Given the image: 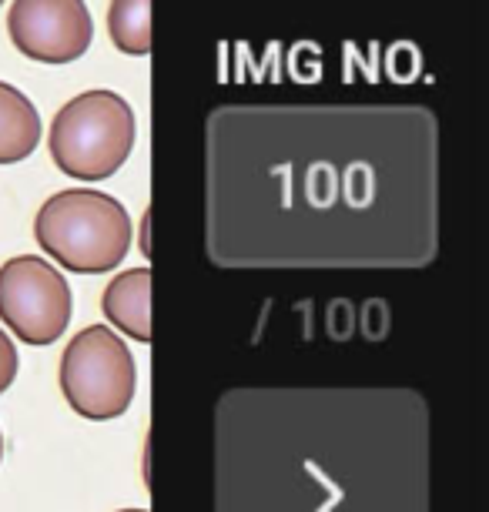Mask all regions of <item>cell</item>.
<instances>
[{"label": "cell", "mask_w": 489, "mask_h": 512, "mask_svg": "<svg viewBox=\"0 0 489 512\" xmlns=\"http://www.w3.org/2000/svg\"><path fill=\"white\" fill-rule=\"evenodd\" d=\"M121 512H148V509H121Z\"/></svg>", "instance_id": "4fadbf2b"}, {"label": "cell", "mask_w": 489, "mask_h": 512, "mask_svg": "<svg viewBox=\"0 0 489 512\" xmlns=\"http://www.w3.org/2000/svg\"><path fill=\"white\" fill-rule=\"evenodd\" d=\"M205 248L225 272H406L439 251L426 104H222L205 121Z\"/></svg>", "instance_id": "6da1fadb"}, {"label": "cell", "mask_w": 489, "mask_h": 512, "mask_svg": "<svg viewBox=\"0 0 489 512\" xmlns=\"http://www.w3.org/2000/svg\"><path fill=\"white\" fill-rule=\"evenodd\" d=\"M215 512H429L426 399L228 389L215 405Z\"/></svg>", "instance_id": "7a4b0ae2"}, {"label": "cell", "mask_w": 489, "mask_h": 512, "mask_svg": "<svg viewBox=\"0 0 489 512\" xmlns=\"http://www.w3.org/2000/svg\"><path fill=\"white\" fill-rule=\"evenodd\" d=\"M34 238L57 265L78 275L114 272L131 248V218L104 191L67 188L41 205Z\"/></svg>", "instance_id": "3957f363"}, {"label": "cell", "mask_w": 489, "mask_h": 512, "mask_svg": "<svg viewBox=\"0 0 489 512\" xmlns=\"http://www.w3.org/2000/svg\"><path fill=\"white\" fill-rule=\"evenodd\" d=\"M0 459H4V436H0Z\"/></svg>", "instance_id": "7c38bea8"}, {"label": "cell", "mask_w": 489, "mask_h": 512, "mask_svg": "<svg viewBox=\"0 0 489 512\" xmlns=\"http://www.w3.org/2000/svg\"><path fill=\"white\" fill-rule=\"evenodd\" d=\"M14 379H17V349L4 328H0V392L11 389Z\"/></svg>", "instance_id": "8fae6325"}, {"label": "cell", "mask_w": 489, "mask_h": 512, "mask_svg": "<svg viewBox=\"0 0 489 512\" xmlns=\"http://www.w3.org/2000/svg\"><path fill=\"white\" fill-rule=\"evenodd\" d=\"M138 389V369L128 345L108 325H88L61 355V392L74 412L108 422L128 412Z\"/></svg>", "instance_id": "5b68a950"}, {"label": "cell", "mask_w": 489, "mask_h": 512, "mask_svg": "<svg viewBox=\"0 0 489 512\" xmlns=\"http://www.w3.org/2000/svg\"><path fill=\"white\" fill-rule=\"evenodd\" d=\"M104 318L121 328L124 335L151 342V272L148 268H131L121 272L114 282L104 288L101 298Z\"/></svg>", "instance_id": "ba28073f"}, {"label": "cell", "mask_w": 489, "mask_h": 512, "mask_svg": "<svg viewBox=\"0 0 489 512\" xmlns=\"http://www.w3.org/2000/svg\"><path fill=\"white\" fill-rule=\"evenodd\" d=\"M0 322L27 345H51L71 322V288L51 262L17 255L0 268Z\"/></svg>", "instance_id": "8992f818"}, {"label": "cell", "mask_w": 489, "mask_h": 512, "mask_svg": "<svg viewBox=\"0 0 489 512\" xmlns=\"http://www.w3.org/2000/svg\"><path fill=\"white\" fill-rule=\"evenodd\" d=\"M47 144L64 175L104 181L134 148V111L114 91H84L54 114Z\"/></svg>", "instance_id": "277c9868"}, {"label": "cell", "mask_w": 489, "mask_h": 512, "mask_svg": "<svg viewBox=\"0 0 489 512\" xmlns=\"http://www.w3.org/2000/svg\"><path fill=\"white\" fill-rule=\"evenodd\" d=\"M108 34L121 54L145 57L151 51V0H111Z\"/></svg>", "instance_id": "30bf717a"}, {"label": "cell", "mask_w": 489, "mask_h": 512, "mask_svg": "<svg viewBox=\"0 0 489 512\" xmlns=\"http://www.w3.org/2000/svg\"><path fill=\"white\" fill-rule=\"evenodd\" d=\"M14 47L41 64H71L94 41V21L84 0H14L7 14Z\"/></svg>", "instance_id": "52a82bcc"}, {"label": "cell", "mask_w": 489, "mask_h": 512, "mask_svg": "<svg viewBox=\"0 0 489 512\" xmlns=\"http://www.w3.org/2000/svg\"><path fill=\"white\" fill-rule=\"evenodd\" d=\"M0 4H4V0H0Z\"/></svg>", "instance_id": "5bb4252c"}, {"label": "cell", "mask_w": 489, "mask_h": 512, "mask_svg": "<svg viewBox=\"0 0 489 512\" xmlns=\"http://www.w3.org/2000/svg\"><path fill=\"white\" fill-rule=\"evenodd\" d=\"M37 144H41V114L27 101V94L0 81V164L31 158Z\"/></svg>", "instance_id": "9c48e42d"}]
</instances>
